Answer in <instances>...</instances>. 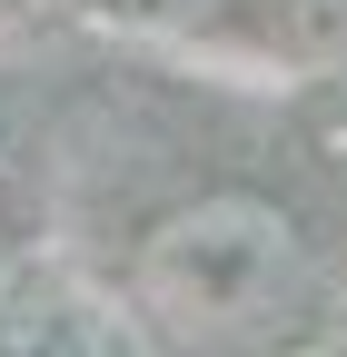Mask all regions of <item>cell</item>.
I'll return each instance as SVG.
<instances>
[{"label": "cell", "instance_id": "1", "mask_svg": "<svg viewBox=\"0 0 347 357\" xmlns=\"http://www.w3.org/2000/svg\"><path fill=\"white\" fill-rule=\"evenodd\" d=\"M129 298H139L149 337L179 357H268L318 307V248L278 199L208 189L139 238Z\"/></svg>", "mask_w": 347, "mask_h": 357}]
</instances>
